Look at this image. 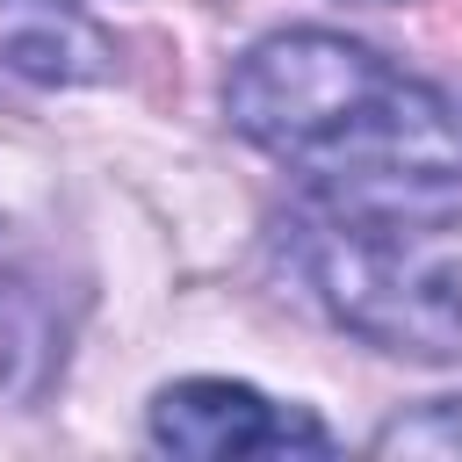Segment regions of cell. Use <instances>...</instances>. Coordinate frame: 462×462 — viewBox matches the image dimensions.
<instances>
[{"label": "cell", "instance_id": "6da1fadb", "mask_svg": "<svg viewBox=\"0 0 462 462\" xmlns=\"http://www.w3.org/2000/svg\"><path fill=\"white\" fill-rule=\"evenodd\" d=\"M224 108L238 137L296 166L325 202L426 217L462 209V101L332 29L260 36Z\"/></svg>", "mask_w": 462, "mask_h": 462}, {"label": "cell", "instance_id": "7a4b0ae2", "mask_svg": "<svg viewBox=\"0 0 462 462\" xmlns=\"http://www.w3.org/2000/svg\"><path fill=\"white\" fill-rule=\"evenodd\" d=\"M282 245L303 289L368 346L411 354V361L462 354V267L419 231H404V217L310 202V209H289Z\"/></svg>", "mask_w": 462, "mask_h": 462}, {"label": "cell", "instance_id": "3957f363", "mask_svg": "<svg viewBox=\"0 0 462 462\" xmlns=\"http://www.w3.org/2000/svg\"><path fill=\"white\" fill-rule=\"evenodd\" d=\"M152 440L173 455H325L332 433L310 411H289L245 383H173L152 404Z\"/></svg>", "mask_w": 462, "mask_h": 462}, {"label": "cell", "instance_id": "277c9868", "mask_svg": "<svg viewBox=\"0 0 462 462\" xmlns=\"http://www.w3.org/2000/svg\"><path fill=\"white\" fill-rule=\"evenodd\" d=\"M116 72V43L58 0H0V87H87Z\"/></svg>", "mask_w": 462, "mask_h": 462}, {"label": "cell", "instance_id": "5b68a950", "mask_svg": "<svg viewBox=\"0 0 462 462\" xmlns=\"http://www.w3.org/2000/svg\"><path fill=\"white\" fill-rule=\"evenodd\" d=\"M375 455H462V397H440L375 433Z\"/></svg>", "mask_w": 462, "mask_h": 462}]
</instances>
